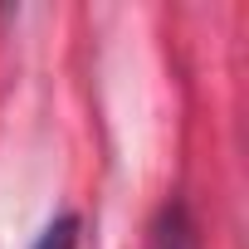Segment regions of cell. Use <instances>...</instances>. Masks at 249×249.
<instances>
[{
	"instance_id": "obj_1",
	"label": "cell",
	"mask_w": 249,
	"mask_h": 249,
	"mask_svg": "<svg viewBox=\"0 0 249 249\" xmlns=\"http://www.w3.org/2000/svg\"><path fill=\"white\" fill-rule=\"evenodd\" d=\"M147 249H200V234H196V220H191L186 200H166L157 210Z\"/></svg>"
},
{
	"instance_id": "obj_2",
	"label": "cell",
	"mask_w": 249,
	"mask_h": 249,
	"mask_svg": "<svg viewBox=\"0 0 249 249\" xmlns=\"http://www.w3.org/2000/svg\"><path fill=\"white\" fill-rule=\"evenodd\" d=\"M78 244V215H59L39 239H35V249H73Z\"/></svg>"
}]
</instances>
